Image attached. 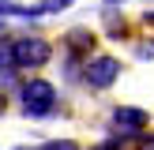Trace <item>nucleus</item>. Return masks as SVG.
<instances>
[{"instance_id":"39448f33","label":"nucleus","mask_w":154,"mask_h":150,"mask_svg":"<svg viewBox=\"0 0 154 150\" xmlns=\"http://www.w3.org/2000/svg\"><path fill=\"white\" fill-rule=\"evenodd\" d=\"M72 0H38V4H30V15H49V11H60V8H68Z\"/></svg>"},{"instance_id":"9d476101","label":"nucleus","mask_w":154,"mask_h":150,"mask_svg":"<svg viewBox=\"0 0 154 150\" xmlns=\"http://www.w3.org/2000/svg\"><path fill=\"white\" fill-rule=\"evenodd\" d=\"M139 56H154V41L150 45H139Z\"/></svg>"},{"instance_id":"4468645a","label":"nucleus","mask_w":154,"mask_h":150,"mask_svg":"<svg viewBox=\"0 0 154 150\" xmlns=\"http://www.w3.org/2000/svg\"><path fill=\"white\" fill-rule=\"evenodd\" d=\"M109 4H124V0H109Z\"/></svg>"},{"instance_id":"6e6552de","label":"nucleus","mask_w":154,"mask_h":150,"mask_svg":"<svg viewBox=\"0 0 154 150\" xmlns=\"http://www.w3.org/2000/svg\"><path fill=\"white\" fill-rule=\"evenodd\" d=\"M90 150H124V146H120V139H105V142H98V146H90Z\"/></svg>"},{"instance_id":"1a4fd4ad","label":"nucleus","mask_w":154,"mask_h":150,"mask_svg":"<svg viewBox=\"0 0 154 150\" xmlns=\"http://www.w3.org/2000/svg\"><path fill=\"white\" fill-rule=\"evenodd\" d=\"M8 68H11V56H8V49H0V75H4Z\"/></svg>"},{"instance_id":"f257e3e1","label":"nucleus","mask_w":154,"mask_h":150,"mask_svg":"<svg viewBox=\"0 0 154 150\" xmlns=\"http://www.w3.org/2000/svg\"><path fill=\"white\" fill-rule=\"evenodd\" d=\"M8 56H11V68L34 71V68H42L45 60L53 56V49H49V41H45V38H15L11 49H8Z\"/></svg>"},{"instance_id":"f03ea898","label":"nucleus","mask_w":154,"mask_h":150,"mask_svg":"<svg viewBox=\"0 0 154 150\" xmlns=\"http://www.w3.org/2000/svg\"><path fill=\"white\" fill-rule=\"evenodd\" d=\"M23 112L26 116H53L57 112V86L45 79H30L23 86Z\"/></svg>"},{"instance_id":"20e7f679","label":"nucleus","mask_w":154,"mask_h":150,"mask_svg":"<svg viewBox=\"0 0 154 150\" xmlns=\"http://www.w3.org/2000/svg\"><path fill=\"white\" fill-rule=\"evenodd\" d=\"M113 128H117L120 135H135V131L147 128V112L132 109V105H120V109H113Z\"/></svg>"},{"instance_id":"9b49d317","label":"nucleus","mask_w":154,"mask_h":150,"mask_svg":"<svg viewBox=\"0 0 154 150\" xmlns=\"http://www.w3.org/2000/svg\"><path fill=\"white\" fill-rule=\"evenodd\" d=\"M139 150H154V135H147V139L139 142Z\"/></svg>"},{"instance_id":"f8f14e48","label":"nucleus","mask_w":154,"mask_h":150,"mask_svg":"<svg viewBox=\"0 0 154 150\" xmlns=\"http://www.w3.org/2000/svg\"><path fill=\"white\" fill-rule=\"evenodd\" d=\"M147 22H154V11H147Z\"/></svg>"},{"instance_id":"0eeeda50","label":"nucleus","mask_w":154,"mask_h":150,"mask_svg":"<svg viewBox=\"0 0 154 150\" xmlns=\"http://www.w3.org/2000/svg\"><path fill=\"white\" fill-rule=\"evenodd\" d=\"M38 150H79L72 139H53V142H45V146H38Z\"/></svg>"},{"instance_id":"ddd939ff","label":"nucleus","mask_w":154,"mask_h":150,"mask_svg":"<svg viewBox=\"0 0 154 150\" xmlns=\"http://www.w3.org/2000/svg\"><path fill=\"white\" fill-rule=\"evenodd\" d=\"M0 112H4V98H0Z\"/></svg>"},{"instance_id":"7ed1b4c3","label":"nucleus","mask_w":154,"mask_h":150,"mask_svg":"<svg viewBox=\"0 0 154 150\" xmlns=\"http://www.w3.org/2000/svg\"><path fill=\"white\" fill-rule=\"evenodd\" d=\"M117 75H120V60H117V56H90L87 68H83V79H87L90 90L113 86V82H117Z\"/></svg>"},{"instance_id":"423d86ee","label":"nucleus","mask_w":154,"mask_h":150,"mask_svg":"<svg viewBox=\"0 0 154 150\" xmlns=\"http://www.w3.org/2000/svg\"><path fill=\"white\" fill-rule=\"evenodd\" d=\"M0 15H30V8L11 4V0H0Z\"/></svg>"}]
</instances>
